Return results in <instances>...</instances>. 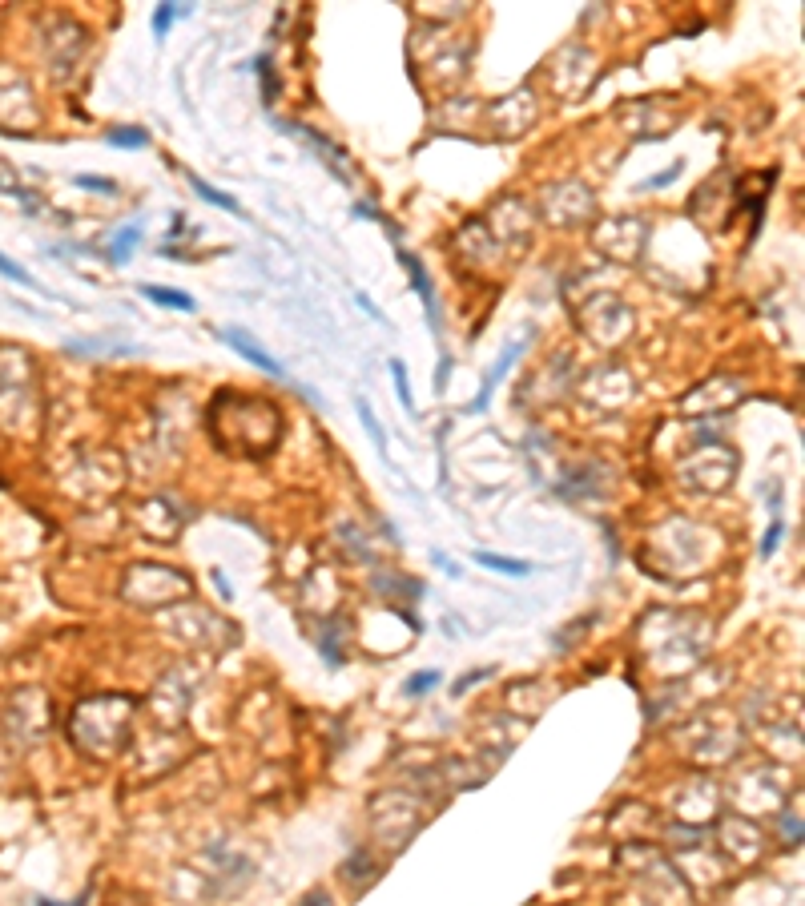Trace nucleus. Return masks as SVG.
Listing matches in <instances>:
<instances>
[{
  "label": "nucleus",
  "instance_id": "nucleus-1",
  "mask_svg": "<svg viewBox=\"0 0 805 906\" xmlns=\"http://www.w3.org/2000/svg\"><path fill=\"white\" fill-rule=\"evenodd\" d=\"M222 339H226V343H230V347H234V351H238L242 359H250V363L258 367V371H266V375H274V379H286L282 363H278V359H274V355H270L266 347H258V343H254V339H250L246 331H238V327H226V331H222Z\"/></svg>",
  "mask_w": 805,
  "mask_h": 906
},
{
  "label": "nucleus",
  "instance_id": "nucleus-2",
  "mask_svg": "<svg viewBox=\"0 0 805 906\" xmlns=\"http://www.w3.org/2000/svg\"><path fill=\"white\" fill-rule=\"evenodd\" d=\"M399 262H403V270L411 274V282H415V290H419V298H423L427 323H431V331H435V294H431V282H427V270H423V262H419L415 254H407V250H399Z\"/></svg>",
  "mask_w": 805,
  "mask_h": 906
},
{
  "label": "nucleus",
  "instance_id": "nucleus-3",
  "mask_svg": "<svg viewBox=\"0 0 805 906\" xmlns=\"http://www.w3.org/2000/svg\"><path fill=\"white\" fill-rule=\"evenodd\" d=\"M141 294L149 298V302H157V307H174V311H194L198 302L186 294V290H174V286H161V282H141Z\"/></svg>",
  "mask_w": 805,
  "mask_h": 906
},
{
  "label": "nucleus",
  "instance_id": "nucleus-4",
  "mask_svg": "<svg viewBox=\"0 0 805 906\" xmlns=\"http://www.w3.org/2000/svg\"><path fill=\"white\" fill-rule=\"evenodd\" d=\"M520 351H524V343H516V347H512V351H504V355H500V363H496V367H492V371H488V379H483V391H479V399H475V403H471V411H483V407H488V399H492V391H496V383H500V379H504V375H508V367H512V359H516V355H520Z\"/></svg>",
  "mask_w": 805,
  "mask_h": 906
},
{
  "label": "nucleus",
  "instance_id": "nucleus-5",
  "mask_svg": "<svg viewBox=\"0 0 805 906\" xmlns=\"http://www.w3.org/2000/svg\"><path fill=\"white\" fill-rule=\"evenodd\" d=\"M137 242H141V226H125V230H117V234H113V242H109V258H113L117 266H125Z\"/></svg>",
  "mask_w": 805,
  "mask_h": 906
},
{
  "label": "nucleus",
  "instance_id": "nucleus-6",
  "mask_svg": "<svg viewBox=\"0 0 805 906\" xmlns=\"http://www.w3.org/2000/svg\"><path fill=\"white\" fill-rule=\"evenodd\" d=\"M471 556H475V564L492 568V572H508V576H528L532 572V564H524V560H508V556H492V552H471Z\"/></svg>",
  "mask_w": 805,
  "mask_h": 906
},
{
  "label": "nucleus",
  "instance_id": "nucleus-7",
  "mask_svg": "<svg viewBox=\"0 0 805 906\" xmlns=\"http://www.w3.org/2000/svg\"><path fill=\"white\" fill-rule=\"evenodd\" d=\"M190 186H194V190H198V194H202V198H206L210 206H218V210H226V214H242V206H238V202H234L230 194L214 190V186H210V182H202L198 174H190Z\"/></svg>",
  "mask_w": 805,
  "mask_h": 906
},
{
  "label": "nucleus",
  "instance_id": "nucleus-8",
  "mask_svg": "<svg viewBox=\"0 0 805 906\" xmlns=\"http://www.w3.org/2000/svg\"><path fill=\"white\" fill-rule=\"evenodd\" d=\"M355 411H359V419H363V427L371 431V439H375V447H379V456H387V435H383V427H379V419H375V411L367 407V399H355Z\"/></svg>",
  "mask_w": 805,
  "mask_h": 906
},
{
  "label": "nucleus",
  "instance_id": "nucleus-9",
  "mask_svg": "<svg viewBox=\"0 0 805 906\" xmlns=\"http://www.w3.org/2000/svg\"><path fill=\"white\" fill-rule=\"evenodd\" d=\"M109 145H117V149H141V145H149V133L145 129H133V125H121V129L109 133Z\"/></svg>",
  "mask_w": 805,
  "mask_h": 906
},
{
  "label": "nucleus",
  "instance_id": "nucleus-10",
  "mask_svg": "<svg viewBox=\"0 0 805 906\" xmlns=\"http://www.w3.org/2000/svg\"><path fill=\"white\" fill-rule=\"evenodd\" d=\"M439 681H443V677H439L435 669H423V673H415V677L403 685V693H407V697H423V693L439 689Z\"/></svg>",
  "mask_w": 805,
  "mask_h": 906
},
{
  "label": "nucleus",
  "instance_id": "nucleus-11",
  "mask_svg": "<svg viewBox=\"0 0 805 906\" xmlns=\"http://www.w3.org/2000/svg\"><path fill=\"white\" fill-rule=\"evenodd\" d=\"M190 9H178V5H161L157 13H153V37H166L170 33V25H174V17H186Z\"/></svg>",
  "mask_w": 805,
  "mask_h": 906
},
{
  "label": "nucleus",
  "instance_id": "nucleus-12",
  "mask_svg": "<svg viewBox=\"0 0 805 906\" xmlns=\"http://www.w3.org/2000/svg\"><path fill=\"white\" fill-rule=\"evenodd\" d=\"M391 379H395V395H399V403H403L407 411H415V399H411V383H407V371H403V363H399V359H391Z\"/></svg>",
  "mask_w": 805,
  "mask_h": 906
},
{
  "label": "nucleus",
  "instance_id": "nucleus-13",
  "mask_svg": "<svg viewBox=\"0 0 805 906\" xmlns=\"http://www.w3.org/2000/svg\"><path fill=\"white\" fill-rule=\"evenodd\" d=\"M0 274H5V278H13V282H21V286H33L37 290V278L25 270V266H17L9 254H0Z\"/></svg>",
  "mask_w": 805,
  "mask_h": 906
},
{
  "label": "nucleus",
  "instance_id": "nucleus-14",
  "mask_svg": "<svg viewBox=\"0 0 805 906\" xmlns=\"http://www.w3.org/2000/svg\"><path fill=\"white\" fill-rule=\"evenodd\" d=\"M785 536V524L781 520H773V528L765 532V540H761V556H773V548H777V540Z\"/></svg>",
  "mask_w": 805,
  "mask_h": 906
},
{
  "label": "nucleus",
  "instance_id": "nucleus-15",
  "mask_svg": "<svg viewBox=\"0 0 805 906\" xmlns=\"http://www.w3.org/2000/svg\"><path fill=\"white\" fill-rule=\"evenodd\" d=\"M681 170H685V162H677L669 174H657V178H649V182H644V190H657V186H673L677 178H681Z\"/></svg>",
  "mask_w": 805,
  "mask_h": 906
},
{
  "label": "nucleus",
  "instance_id": "nucleus-16",
  "mask_svg": "<svg viewBox=\"0 0 805 906\" xmlns=\"http://www.w3.org/2000/svg\"><path fill=\"white\" fill-rule=\"evenodd\" d=\"M81 190H101V194H113V182H105V178H89V174H77L73 178Z\"/></svg>",
  "mask_w": 805,
  "mask_h": 906
},
{
  "label": "nucleus",
  "instance_id": "nucleus-17",
  "mask_svg": "<svg viewBox=\"0 0 805 906\" xmlns=\"http://www.w3.org/2000/svg\"><path fill=\"white\" fill-rule=\"evenodd\" d=\"M431 560H435V564H439V568H443V572H451V576H455V564H451V560H447V556H443V552H435V556H431Z\"/></svg>",
  "mask_w": 805,
  "mask_h": 906
},
{
  "label": "nucleus",
  "instance_id": "nucleus-18",
  "mask_svg": "<svg viewBox=\"0 0 805 906\" xmlns=\"http://www.w3.org/2000/svg\"><path fill=\"white\" fill-rule=\"evenodd\" d=\"M37 906H81V902H49V898H37Z\"/></svg>",
  "mask_w": 805,
  "mask_h": 906
},
{
  "label": "nucleus",
  "instance_id": "nucleus-19",
  "mask_svg": "<svg viewBox=\"0 0 805 906\" xmlns=\"http://www.w3.org/2000/svg\"><path fill=\"white\" fill-rule=\"evenodd\" d=\"M302 906H314V894H310V902H302Z\"/></svg>",
  "mask_w": 805,
  "mask_h": 906
}]
</instances>
